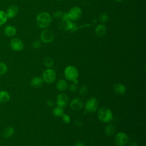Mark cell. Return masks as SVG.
Segmentation results:
<instances>
[{
	"mask_svg": "<svg viewBox=\"0 0 146 146\" xmlns=\"http://www.w3.org/2000/svg\"><path fill=\"white\" fill-rule=\"evenodd\" d=\"M51 15L46 11L39 13L36 17V23L37 26L42 29H45L48 27L51 23Z\"/></svg>",
	"mask_w": 146,
	"mask_h": 146,
	"instance_id": "cell-1",
	"label": "cell"
},
{
	"mask_svg": "<svg viewBox=\"0 0 146 146\" xmlns=\"http://www.w3.org/2000/svg\"><path fill=\"white\" fill-rule=\"evenodd\" d=\"M98 117L103 123H108L113 119V113L108 108L102 107L98 112Z\"/></svg>",
	"mask_w": 146,
	"mask_h": 146,
	"instance_id": "cell-2",
	"label": "cell"
},
{
	"mask_svg": "<svg viewBox=\"0 0 146 146\" xmlns=\"http://www.w3.org/2000/svg\"><path fill=\"white\" fill-rule=\"evenodd\" d=\"M64 75L66 79L70 81H74L78 79L79 72L78 69L73 66H67L64 70Z\"/></svg>",
	"mask_w": 146,
	"mask_h": 146,
	"instance_id": "cell-3",
	"label": "cell"
},
{
	"mask_svg": "<svg viewBox=\"0 0 146 146\" xmlns=\"http://www.w3.org/2000/svg\"><path fill=\"white\" fill-rule=\"evenodd\" d=\"M56 74L55 71L51 68H47L43 72L42 79L43 81L47 84L54 83L56 79Z\"/></svg>",
	"mask_w": 146,
	"mask_h": 146,
	"instance_id": "cell-4",
	"label": "cell"
},
{
	"mask_svg": "<svg viewBox=\"0 0 146 146\" xmlns=\"http://www.w3.org/2000/svg\"><path fill=\"white\" fill-rule=\"evenodd\" d=\"M99 106L98 100L96 98L92 97L85 103V109L86 111L89 113H94L98 109Z\"/></svg>",
	"mask_w": 146,
	"mask_h": 146,
	"instance_id": "cell-5",
	"label": "cell"
},
{
	"mask_svg": "<svg viewBox=\"0 0 146 146\" xmlns=\"http://www.w3.org/2000/svg\"><path fill=\"white\" fill-rule=\"evenodd\" d=\"M54 39V33L52 31L49 29H44L40 34V40L44 43H51Z\"/></svg>",
	"mask_w": 146,
	"mask_h": 146,
	"instance_id": "cell-6",
	"label": "cell"
},
{
	"mask_svg": "<svg viewBox=\"0 0 146 146\" xmlns=\"http://www.w3.org/2000/svg\"><path fill=\"white\" fill-rule=\"evenodd\" d=\"M68 15L71 21H76L81 18L82 16V10L79 7L74 6L69 10Z\"/></svg>",
	"mask_w": 146,
	"mask_h": 146,
	"instance_id": "cell-7",
	"label": "cell"
},
{
	"mask_svg": "<svg viewBox=\"0 0 146 146\" xmlns=\"http://www.w3.org/2000/svg\"><path fill=\"white\" fill-rule=\"evenodd\" d=\"M128 140L129 137L124 132H119L115 136V141L116 144L119 146H124L128 143Z\"/></svg>",
	"mask_w": 146,
	"mask_h": 146,
	"instance_id": "cell-8",
	"label": "cell"
},
{
	"mask_svg": "<svg viewBox=\"0 0 146 146\" xmlns=\"http://www.w3.org/2000/svg\"><path fill=\"white\" fill-rule=\"evenodd\" d=\"M10 46L14 51H21L24 48V43L21 39L14 38L10 40Z\"/></svg>",
	"mask_w": 146,
	"mask_h": 146,
	"instance_id": "cell-9",
	"label": "cell"
},
{
	"mask_svg": "<svg viewBox=\"0 0 146 146\" xmlns=\"http://www.w3.org/2000/svg\"><path fill=\"white\" fill-rule=\"evenodd\" d=\"M68 102V96L64 93L59 94L56 97V104L59 107L63 108L66 107L67 106Z\"/></svg>",
	"mask_w": 146,
	"mask_h": 146,
	"instance_id": "cell-10",
	"label": "cell"
},
{
	"mask_svg": "<svg viewBox=\"0 0 146 146\" xmlns=\"http://www.w3.org/2000/svg\"><path fill=\"white\" fill-rule=\"evenodd\" d=\"M84 102L80 98H75L70 103V107L74 111H79L81 110L83 106Z\"/></svg>",
	"mask_w": 146,
	"mask_h": 146,
	"instance_id": "cell-11",
	"label": "cell"
},
{
	"mask_svg": "<svg viewBox=\"0 0 146 146\" xmlns=\"http://www.w3.org/2000/svg\"><path fill=\"white\" fill-rule=\"evenodd\" d=\"M18 7L17 6L15 5H10L7 10V12L6 13V15L7 17V18H13L15 17L18 13Z\"/></svg>",
	"mask_w": 146,
	"mask_h": 146,
	"instance_id": "cell-12",
	"label": "cell"
},
{
	"mask_svg": "<svg viewBox=\"0 0 146 146\" xmlns=\"http://www.w3.org/2000/svg\"><path fill=\"white\" fill-rule=\"evenodd\" d=\"M107 33V28L103 24L98 25L95 29V34L98 37L104 36Z\"/></svg>",
	"mask_w": 146,
	"mask_h": 146,
	"instance_id": "cell-13",
	"label": "cell"
},
{
	"mask_svg": "<svg viewBox=\"0 0 146 146\" xmlns=\"http://www.w3.org/2000/svg\"><path fill=\"white\" fill-rule=\"evenodd\" d=\"M113 92L117 95H123L126 92V87L121 83H116L113 86Z\"/></svg>",
	"mask_w": 146,
	"mask_h": 146,
	"instance_id": "cell-14",
	"label": "cell"
},
{
	"mask_svg": "<svg viewBox=\"0 0 146 146\" xmlns=\"http://www.w3.org/2000/svg\"><path fill=\"white\" fill-rule=\"evenodd\" d=\"M15 133V129L12 126H7L5 127L2 131V136L6 139L11 137Z\"/></svg>",
	"mask_w": 146,
	"mask_h": 146,
	"instance_id": "cell-15",
	"label": "cell"
},
{
	"mask_svg": "<svg viewBox=\"0 0 146 146\" xmlns=\"http://www.w3.org/2000/svg\"><path fill=\"white\" fill-rule=\"evenodd\" d=\"M43 80L41 77L35 76L30 80V85L35 88H39L42 86L43 84Z\"/></svg>",
	"mask_w": 146,
	"mask_h": 146,
	"instance_id": "cell-16",
	"label": "cell"
},
{
	"mask_svg": "<svg viewBox=\"0 0 146 146\" xmlns=\"http://www.w3.org/2000/svg\"><path fill=\"white\" fill-rule=\"evenodd\" d=\"M4 33H5V35L7 36H9V37L13 36L16 34L17 30L15 28V27L11 25H9L6 26L4 30Z\"/></svg>",
	"mask_w": 146,
	"mask_h": 146,
	"instance_id": "cell-17",
	"label": "cell"
},
{
	"mask_svg": "<svg viewBox=\"0 0 146 146\" xmlns=\"http://www.w3.org/2000/svg\"><path fill=\"white\" fill-rule=\"evenodd\" d=\"M116 127L112 124H109L107 125L104 128V132L108 136H113L116 132Z\"/></svg>",
	"mask_w": 146,
	"mask_h": 146,
	"instance_id": "cell-18",
	"label": "cell"
},
{
	"mask_svg": "<svg viewBox=\"0 0 146 146\" xmlns=\"http://www.w3.org/2000/svg\"><path fill=\"white\" fill-rule=\"evenodd\" d=\"M10 99V94L5 90H2L0 91V101L1 103H6L8 102Z\"/></svg>",
	"mask_w": 146,
	"mask_h": 146,
	"instance_id": "cell-19",
	"label": "cell"
},
{
	"mask_svg": "<svg viewBox=\"0 0 146 146\" xmlns=\"http://www.w3.org/2000/svg\"><path fill=\"white\" fill-rule=\"evenodd\" d=\"M68 87L67 82L64 79H60L56 83V88L59 91H65Z\"/></svg>",
	"mask_w": 146,
	"mask_h": 146,
	"instance_id": "cell-20",
	"label": "cell"
},
{
	"mask_svg": "<svg viewBox=\"0 0 146 146\" xmlns=\"http://www.w3.org/2000/svg\"><path fill=\"white\" fill-rule=\"evenodd\" d=\"M52 113L56 117H60L64 113L63 108L58 106L55 107L52 110Z\"/></svg>",
	"mask_w": 146,
	"mask_h": 146,
	"instance_id": "cell-21",
	"label": "cell"
},
{
	"mask_svg": "<svg viewBox=\"0 0 146 146\" xmlns=\"http://www.w3.org/2000/svg\"><path fill=\"white\" fill-rule=\"evenodd\" d=\"M54 63V62L51 58L46 57L44 59L43 64L44 66L48 68H51L53 66Z\"/></svg>",
	"mask_w": 146,
	"mask_h": 146,
	"instance_id": "cell-22",
	"label": "cell"
},
{
	"mask_svg": "<svg viewBox=\"0 0 146 146\" xmlns=\"http://www.w3.org/2000/svg\"><path fill=\"white\" fill-rule=\"evenodd\" d=\"M8 70V67L7 64L3 62H0V76L4 75Z\"/></svg>",
	"mask_w": 146,
	"mask_h": 146,
	"instance_id": "cell-23",
	"label": "cell"
},
{
	"mask_svg": "<svg viewBox=\"0 0 146 146\" xmlns=\"http://www.w3.org/2000/svg\"><path fill=\"white\" fill-rule=\"evenodd\" d=\"M7 20V17L5 11L0 10V26L4 25Z\"/></svg>",
	"mask_w": 146,
	"mask_h": 146,
	"instance_id": "cell-24",
	"label": "cell"
},
{
	"mask_svg": "<svg viewBox=\"0 0 146 146\" xmlns=\"http://www.w3.org/2000/svg\"><path fill=\"white\" fill-rule=\"evenodd\" d=\"M88 88L86 86H83L81 87V88L79 89V94L81 96H85L88 93Z\"/></svg>",
	"mask_w": 146,
	"mask_h": 146,
	"instance_id": "cell-25",
	"label": "cell"
},
{
	"mask_svg": "<svg viewBox=\"0 0 146 146\" xmlns=\"http://www.w3.org/2000/svg\"><path fill=\"white\" fill-rule=\"evenodd\" d=\"M61 117H62V120L63 123H64L66 124H68V123H70L71 118L68 115L63 113Z\"/></svg>",
	"mask_w": 146,
	"mask_h": 146,
	"instance_id": "cell-26",
	"label": "cell"
},
{
	"mask_svg": "<svg viewBox=\"0 0 146 146\" xmlns=\"http://www.w3.org/2000/svg\"><path fill=\"white\" fill-rule=\"evenodd\" d=\"M99 20L102 23H105L108 20V16L107 14L103 13V14H101L100 16L99 17Z\"/></svg>",
	"mask_w": 146,
	"mask_h": 146,
	"instance_id": "cell-27",
	"label": "cell"
},
{
	"mask_svg": "<svg viewBox=\"0 0 146 146\" xmlns=\"http://www.w3.org/2000/svg\"><path fill=\"white\" fill-rule=\"evenodd\" d=\"M41 45V42L40 40H35L32 43V47L34 48H38L40 47Z\"/></svg>",
	"mask_w": 146,
	"mask_h": 146,
	"instance_id": "cell-28",
	"label": "cell"
},
{
	"mask_svg": "<svg viewBox=\"0 0 146 146\" xmlns=\"http://www.w3.org/2000/svg\"><path fill=\"white\" fill-rule=\"evenodd\" d=\"M63 14V13L62 11H60V10H57V11H55L54 13H53L52 16H53L54 18H56V19H58V18H61V17H62Z\"/></svg>",
	"mask_w": 146,
	"mask_h": 146,
	"instance_id": "cell-29",
	"label": "cell"
},
{
	"mask_svg": "<svg viewBox=\"0 0 146 146\" xmlns=\"http://www.w3.org/2000/svg\"><path fill=\"white\" fill-rule=\"evenodd\" d=\"M77 88H78V85L74 83H71L69 87V89H70V91H71V92L76 91L77 90Z\"/></svg>",
	"mask_w": 146,
	"mask_h": 146,
	"instance_id": "cell-30",
	"label": "cell"
},
{
	"mask_svg": "<svg viewBox=\"0 0 146 146\" xmlns=\"http://www.w3.org/2000/svg\"><path fill=\"white\" fill-rule=\"evenodd\" d=\"M46 104L49 107H52L54 105V102L51 100H48L46 102Z\"/></svg>",
	"mask_w": 146,
	"mask_h": 146,
	"instance_id": "cell-31",
	"label": "cell"
},
{
	"mask_svg": "<svg viewBox=\"0 0 146 146\" xmlns=\"http://www.w3.org/2000/svg\"><path fill=\"white\" fill-rule=\"evenodd\" d=\"M74 146H84V144L82 142H76L74 144Z\"/></svg>",
	"mask_w": 146,
	"mask_h": 146,
	"instance_id": "cell-32",
	"label": "cell"
},
{
	"mask_svg": "<svg viewBox=\"0 0 146 146\" xmlns=\"http://www.w3.org/2000/svg\"><path fill=\"white\" fill-rule=\"evenodd\" d=\"M128 146H138L137 144L136 143V142H134V141H132V142H131L129 144V145Z\"/></svg>",
	"mask_w": 146,
	"mask_h": 146,
	"instance_id": "cell-33",
	"label": "cell"
},
{
	"mask_svg": "<svg viewBox=\"0 0 146 146\" xmlns=\"http://www.w3.org/2000/svg\"><path fill=\"white\" fill-rule=\"evenodd\" d=\"M113 1L116 2H121L124 1V0H113Z\"/></svg>",
	"mask_w": 146,
	"mask_h": 146,
	"instance_id": "cell-34",
	"label": "cell"
},
{
	"mask_svg": "<svg viewBox=\"0 0 146 146\" xmlns=\"http://www.w3.org/2000/svg\"><path fill=\"white\" fill-rule=\"evenodd\" d=\"M56 1H63L64 0H56Z\"/></svg>",
	"mask_w": 146,
	"mask_h": 146,
	"instance_id": "cell-35",
	"label": "cell"
},
{
	"mask_svg": "<svg viewBox=\"0 0 146 146\" xmlns=\"http://www.w3.org/2000/svg\"><path fill=\"white\" fill-rule=\"evenodd\" d=\"M1 101H0V106H1Z\"/></svg>",
	"mask_w": 146,
	"mask_h": 146,
	"instance_id": "cell-36",
	"label": "cell"
}]
</instances>
